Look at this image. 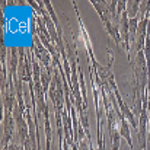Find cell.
<instances>
[{
    "label": "cell",
    "mask_w": 150,
    "mask_h": 150,
    "mask_svg": "<svg viewBox=\"0 0 150 150\" xmlns=\"http://www.w3.org/2000/svg\"><path fill=\"white\" fill-rule=\"evenodd\" d=\"M7 22L4 31V45L16 48H28L32 45L31 19L32 9L28 4H10L3 10Z\"/></svg>",
    "instance_id": "cell-1"
}]
</instances>
